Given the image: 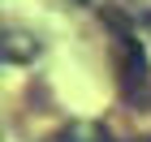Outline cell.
<instances>
[{
  "label": "cell",
  "mask_w": 151,
  "mask_h": 142,
  "mask_svg": "<svg viewBox=\"0 0 151 142\" xmlns=\"http://www.w3.org/2000/svg\"><path fill=\"white\" fill-rule=\"evenodd\" d=\"M73 4H82V0H73Z\"/></svg>",
  "instance_id": "cell-5"
},
{
  "label": "cell",
  "mask_w": 151,
  "mask_h": 142,
  "mask_svg": "<svg viewBox=\"0 0 151 142\" xmlns=\"http://www.w3.org/2000/svg\"><path fill=\"white\" fill-rule=\"evenodd\" d=\"M116 82H121V95L125 99H138L142 91L151 86V65H147V52L142 43L129 30H116Z\"/></svg>",
  "instance_id": "cell-1"
},
{
  "label": "cell",
  "mask_w": 151,
  "mask_h": 142,
  "mask_svg": "<svg viewBox=\"0 0 151 142\" xmlns=\"http://www.w3.org/2000/svg\"><path fill=\"white\" fill-rule=\"evenodd\" d=\"M43 52V39L35 30H22V26H4L0 35V56L9 65H35V56Z\"/></svg>",
  "instance_id": "cell-2"
},
{
  "label": "cell",
  "mask_w": 151,
  "mask_h": 142,
  "mask_svg": "<svg viewBox=\"0 0 151 142\" xmlns=\"http://www.w3.org/2000/svg\"><path fill=\"white\" fill-rule=\"evenodd\" d=\"M147 26H151V13H147Z\"/></svg>",
  "instance_id": "cell-4"
},
{
  "label": "cell",
  "mask_w": 151,
  "mask_h": 142,
  "mask_svg": "<svg viewBox=\"0 0 151 142\" xmlns=\"http://www.w3.org/2000/svg\"><path fill=\"white\" fill-rule=\"evenodd\" d=\"M52 142H112V133L104 125H95V121H73L60 133H52Z\"/></svg>",
  "instance_id": "cell-3"
}]
</instances>
